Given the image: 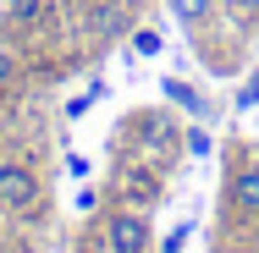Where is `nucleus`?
Segmentation results:
<instances>
[{
	"mask_svg": "<svg viewBox=\"0 0 259 253\" xmlns=\"http://www.w3.org/2000/svg\"><path fill=\"white\" fill-rule=\"evenodd\" d=\"M50 204L45 176L22 154H0V215H39Z\"/></svg>",
	"mask_w": 259,
	"mask_h": 253,
	"instance_id": "nucleus-1",
	"label": "nucleus"
},
{
	"mask_svg": "<svg viewBox=\"0 0 259 253\" xmlns=\"http://www.w3.org/2000/svg\"><path fill=\"white\" fill-rule=\"evenodd\" d=\"M100 248L105 253H149L155 248V220H149V209L116 204L100 220Z\"/></svg>",
	"mask_w": 259,
	"mask_h": 253,
	"instance_id": "nucleus-2",
	"label": "nucleus"
},
{
	"mask_svg": "<svg viewBox=\"0 0 259 253\" xmlns=\"http://www.w3.org/2000/svg\"><path fill=\"white\" fill-rule=\"evenodd\" d=\"M226 209L232 215H259V160H237L226 176Z\"/></svg>",
	"mask_w": 259,
	"mask_h": 253,
	"instance_id": "nucleus-3",
	"label": "nucleus"
},
{
	"mask_svg": "<svg viewBox=\"0 0 259 253\" xmlns=\"http://www.w3.org/2000/svg\"><path fill=\"white\" fill-rule=\"evenodd\" d=\"M165 11H171L188 33H204L209 22L221 17V0H165Z\"/></svg>",
	"mask_w": 259,
	"mask_h": 253,
	"instance_id": "nucleus-4",
	"label": "nucleus"
},
{
	"mask_svg": "<svg viewBox=\"0 0 259 253\" xmlns=\"http://www.w3.org/2000/svg\"><path fill=\"white\" fill-rule=\"evenodd\" d=\"M165 94H171V105H182V110H193V116H209V105L188 88V83H177V77H165Z\"/></svg>",
	"mask_w": 259,
	"mask_h": 253,
	"instance_id": "nucleus-5",
	"label": "nucleus"
},
{
	"mask_svg": "<svg viewBox=\"0 0 259 253\" xmlns=\"http://www.w3.org/2000/svg\"><path fill=\"white\" fill-rule=\"evenodd\" d=\"M160 50H165L160 28H133V55H144V61H149V55H160Z\"/></svg>",
	"mask_w": 259,
	"mask_h": 253,
	"instance_id": "nucleus-6",
	"label": "nucleus"
},
{
	"mask_svg": "<svg viewBox=\"0 0 259 253\" xmlns=\"http://www.w3.org/2000/svg\"><path fill=\"white\" fill-rule=\"evenodd\" d=\"M221 6H226L243 28H259V0H221Z\"/></svg>",
	"mask_w": 259,
	"mask_h": 253,
	"instance_id": "nucleus-7",
	"label": "nucleus"
},
{
	"mask_svg": "<svg viewBox=\"0 0 259 253\" xmlns=\"http://www.w3.org/2000/svg\"><path fill=\"white\" fill-rule=\"evenodd\" d=\"M11 83H17V50H11L6 39H0V94H6Z\"/></svg>",
	"mask_w": 259,
	"mask_h": 253,
	"instance_id": "nucleus-8",
	"label": "nucleus"
},
{
	"mask_svg": "<svg viewBox=\"0 0 259 253\" xmlns=\"http://www.w3.org/2000/svg\"><path fill=\"white\" fill-rule=\"evenodd\" d=\"M204 149H209V138L199 132V127H193V132H188V154H204Z\"/></svg>",
	"mask_w": 259,
	"mask_h": 253,
	"instance_id": "nucleus-9",
	"label": "nucleus"
}]
</instances>
